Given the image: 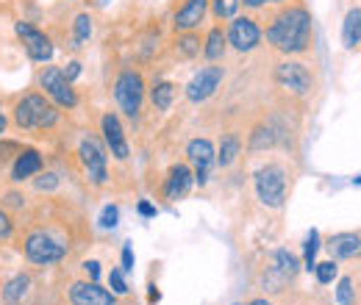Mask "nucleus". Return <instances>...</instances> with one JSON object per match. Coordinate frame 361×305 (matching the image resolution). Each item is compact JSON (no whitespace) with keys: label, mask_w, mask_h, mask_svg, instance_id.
Returning <instances> with one entry per match:
<instances>
[{"label":"nucleus","mask_w":361,"mask_h":305,"mask_svg":"<svg viewBox=\"0 0 361 305\" xmlns=\"http://www.w3.org/2000/svg\"><path fill=\"white\" fill-rule=\"evenodd\" d=\"M267 42L286 56L306 53L312 44V14L303 6L283 8L267 28Z\"/></svg>","instance_id":"nucleus-1"},{"label":"nucleus","mask_w":361,"mask_h":305,"mask_svg":"<svg viewBox=\"0 0 361 305\" xmlns=\"http://www.w3.org/2000/svg\"><path fill=\"white\" fill-rule=\"evenodd\" d=\"M59 120V106L39 92H28L14 106V125L20 131H45Z\"/></svg>","instance_id":"nucleus-2"},{"label":"nucleus","mask_w":361,"mask_h":305,"mask_svg":"<svg viewBox=\"0 0 361 305\" xmlns=\"http://www.w3.org/2000/svg\"><path fill=\"white\" fill-rule=\"evenodd\" d=\"M23 250H25V259L34 266H53V263L64 261V256H67V247L61 242H56L45 230L28 233Z\"/></svg>","instance_id":"nucleus-3"},{"label":"nucleus","mask_w":361,"mask_h":305,"mask_svg":"<svg viewBox=\"0 0 361 305\" xmlns=\"http://www.w3.org/2000/svg\"><path fill=\"white\" fill-rule=\"evenodd\" d=\"M256 194L267 208H281L286 203V173L278 164H267L256 173Z\"/></svg>","instance_id":"nucleus-4"},{"label":"nucleus","mask_w":361,"mask_h":305,"mask_svg":"<svg viewBox=\"0 0 361 305\" xmlns=\"http://www.w3.org/2000/svg\"><path fill=\"white\" fill-rule=\"evenodd\" d=\"M114 100L117 106L128 114V117H139L142 103H145V78L136 70H126L120 73L117 84H114Z\"/></svg>","instance_id":"nucleus-5"},{"label":"nucleus","mask_w":361,"mask_h":305,"mask_svg":"<svg viewBox=\"0 0 361 305\" xmlns=\"http://www.w3.org/2000/svg\"><path fill=\"white\" fill-rule=\"evenodd\" d=\"M39 87L45 89V94L59 108H75L78 106V94H75L73 84L64 78L61 67H45L39 73Z\"/></svg>","instance_id":"nucleus-6"},{"label":"nucleus","mask_w":361,"mask_h":305,"mask_svg":"<svg viewBox=\"0 0 361 305\" xmlns=\"http://www.w3.org/2000/svg\"><path fill=\"white\" fill-rule=\"evenodd\" d=\"M228 44L239 53H250L256 50L259 42H262V28L256 25V20L250 17H233L231 25H228Z\"/></svg>","instance_id":"nucleus-7"},{"label":"nucleus","mask_w":361,"mask_h":305,"mask_svg":"<svg viewBox=\"0 0 361 305\" xmlns=\"http://www.w3.org/2000/svg\"><path fill=\"white\" fill-rule=\"evenodd\" d=\"M275 81L283 89L300 94V97L312 92V73H309V67L300 64V61H281V64L275 67Z\"/></svg>","instance_id":"nucleus-8"},{"label":"nucleus","mask_w":361,"mask_h":305,"mask_svg":"<svg viewBox=\"0 0 361 305\" xmlns=\"http://www.w3.org/2000/svg\"><path fill=\"white\" fill-rule=\"evenodd\" d=\"M14 31H17V37L23 39V47H25V53H28L31 61L45 64V61L53 58V44H50V39H47L39 28H34V25H28V23H17Z\"/></svg>","instance_id":"nucleus-9"},{"label":"nucleus","mask_w":361,"mask_h":305,"mask_svg":"<svg viewBox=\"0 0 361 305\" xmlns=\"http://www.w3.org/2000/svg\"><path fill=\"white\" fill-rule=\"evenodd\" d=\"M223 78H226L223 67H217V64L203 67V70L189 81V87H186V97H189L192 103H203V100H209V97L217 92V87L223 84Z\"/></svg>","instance_id":"nucleus-10"},{"label":"nucleus","mask_w":361,"mask_h":305,"mask_svg":"<svg viewBox=\"0 0 361 305\" xmlns=\"http://www.w3.org/2000/svg\"><path fill=\"white\" fill-rule=\"evenodd\" d=\"M78 153H81V161H84V167H87L90 180L94 183V186H103L106 178H109V173H106V150L100 147V142L92 139V136H87V139L81 142Z\"/></svg>","instance_id":"nucleus-11"},{"label":"nucleus","mask_w":361,"mask_h":305,"mask_svg":"<svg viewBox=\"0 0 361 305\" xmlns=\"http://www.w3.org/2000/svg\"><path fill=\"white\" fill-rule=\"evenodd\" d=\"M70 303L73 305H114L117 294L103 289L97 280H78L70 286Z\"/></svg>","instance_id":"nucleus-12"},{"label":"nucleus","mask_w":361,"mask_h":305,"mask_svg":"<svg viewBox=\"0 0 361 305\" xmlns=\"http://www.w3.org/2000/svg\"><path fill=\"white\" fill-rule=\"evenodd\" d=\"M186 156H189V161L197 167L195 180H197L200 186H206V183H209V170H212V164L217 161V158H214V144H212L209 139H192V142L186 144Z\"/></svg>","instance_id":"nucleus-13"},{"label":"nucleus","mask_w":361,"mask_h":305,"mask_svg":"<svg viewBox=\"0 0 361 305\" xmlns=\"http://www.w3.org/2000/svg\"><path fill=\"white\" fill-rule=\"evenodd\" d=\"M100 125H103V139H106V147L111 150V156L117 161H126L131 156V150H128V142H126V131H123L120 117L117 114H106Z\"/></svg>","instance_id":"nucleus-14"},{"label":"nucleus","mask_w":361,"mask_h":305,"mask_svg":"<svg viewBox=\"0 0 361 305\" xmlns=\"http://www.w3.org/2000/svg\"><path fill=\"white\" fill-rule=\"evenodd\" d=\"M206 11H209V0H183V6H180L178 11H176V17H173L176 31H180V34L195 31L203 23Z\"/></svg>","instance_id":"nucleus-15"},{"label":"nucleus","mask_w":361,"mask_h":305,"mask_svg":"<svg viewBox=\"0 0 361 305\" xmlns=\"http://www.w3.org/2000/svg\"><path fill=\"white\" fill-rule=\"evenodd\" d=\"M39 173H42V156H39V150H34V147L20 150L17 158H14V167H11V180L23 183V180H28V178H34V175Z\"/></svg>","instance_id":"nucleus-16"},{"label":"nucleus","mask_w":361,"mask_h":305,"mask_svg":"<svg viewBox=\"0 0 361 305\" xmlns=\"http://www.w3.org/2000/svg\"><path fill=\"white\" fill-rule=\"evenodd\" d=\"M192 180H195L192 170H189L186 164H176V167L167 173V183H164V197H167V200H180V197H186V192H189Z\"/></svg>","instance_id":"nucleus-17"},{"label":"nucleus","mask_w":361,"mask_h":305,"mask_svg":"<svg viewBox=\"0 0 361 305\" xmlns=\"http://www.w3.org/2000/svg\"><path fill=\"white\" fill-rule=\"evenodd\" d=\"M328 253L334 259H359L361 256V236L359 233H336L328 239Z\"/></svg>","instance_id":"nucleus-18"},{"label":"nucleus","mask_w":361,"mask_h":305,"mask_svg":"<svg viewBox=\"0 0 361 305\" xmlns=\"http://www.w3.org/2000/svg\"><path fill=\"white\" fill-rule=\"evenodd\" d=\"M28 289H31V278L28 275H14L6 286H3V303L6 305H23L25 300V294H28Z\"/></svg>","instance_id":"nucleus-19"},{"label":"nucleus","mask_w":361,"mask_h":305,"mask_svg":"<svg viewBox=\"0 0 361 305\" xmlns=\"http://www.w3.org/2000/svg\"><path fill=\"white\" fill-rule=\"evenodd\" d=\"M342 44L348 50H356L361 44V8H350L342 23Z\"/></svg>","instance_id":"nucleus-20"},{"label":"nucleus","mask_w":361,"mask_h":305,"mask_svg":"<svg viewBox=\"0 0 361 305\" xmlns=\"http://www.w3.org/2000/svg\"><path fill=\"white\" fill-rule=\"evenodd\" d=\"M226 44H228L226 31L217 25V28L209 31V37H206V42H203V56H206L209 61H220V58L226 56Z\"/></svg>","instance_id":"nucleus-21"},{"label":"nucleus","mask_w":361,"mask_h":305,"mask_svg":"<svg viewBox=\"0 0 361 305\" xmlns=\"http://www.w3.org/2000/svg\"><path fill=\"white\" fill-rule=\"evenodd\" d=\"M239 150H242L239 136H236V133H226V136H223V142H220V156H217L220 167H231V164L236 161Z\"/></svg>","instance_id":"nucleus-22"},{"label":"nucleus","mask_w":361,"mask_h":305,"mask_svg":"<svg viewBox=\"0 0 361 305\" xmlns=\"http://www.w3.org/2000/svg\"><path fill=\"white\" fill-rule=\"evenodd\" d=\"M150 100H153V106L159 108V111H170V106H173V100H176V87L173 84H156L153 92H150Z\"/></svg>","instance_id":"nucleus-23"},{"label":"nucleus","mask_w":361,"mask_h":305,"mask_svg":"<svg viewBox=\"0 0 361 305\" xmlns=\"http://www.w3.org/2000/svg\"><path fill=\"white\" fill-rule=\"evenodd\" d=\"M270 261L275 263V266H278V269H281V272H283L289 280L298 275V266H300V263H298V259H295L292 253H286V250H275V253L270 256Z\"/></svg>","instance_id":"nucleus-24"},{"label":"nucleus","mask_w":361,"mask_h":305,"mask_svg":"<svg viewBox=\"0 0 361 305\" xmlns=\"http://www.w3.org/2000/svg\"><path fill=\"white\" fill-rule=\"evenodd\" d=\"M272 144H275V133H272L270 125H259L256 131L250 133V142H247L250 150H267Z\"/></svg>","instance_id":"nucleus-25"},{"label":"nucleus","mask_w":361,"mask_h":305,"mask_svg":"<svg viewBox=\"0 0 361 305\" xmlns=\"http://www.w3.org/2000/svg\"><path fill=\"white\" fill-rule=\"evenodd\" d=\"M176 44H178L180 58H192V56H197V53H200V37H197V34H192V31H186Z\"/></svg>","instance_id":"nucleus-26"},{"label":"nucleus","mask_w":361,"mask_h":305,"mask_svg":"<svg viewBox=\"0 0 361 305\" xmlns=\"http://www.w3.org/2000/svg\"><path fill=\"white\" fill-rule=\"evenodd\" d=\"M73 28H75V44L73 47H81V42H87L92 37V17L90 14H78Z\"/></svg>","instance_id":"nucleus-27"},{"label":"nucleus","mask_w":361,"mask_h":305,"mask_svg":"<svg viewBox=\"0 0 361 305\" xmlns=\"http://www.w3.org/2000/svg\"><path fill=\"white\" fill-rule=\"evenodd\" d=\"M336 300H339V305L356 303V289H353V280H350V278H342V280H339V286H336Z\"/></svg>","instance_id":"nucleus-28"},{"label":"nucleus","mask_w":361,"mask_h":305,"mask_svg":"<svg viewBox=\"0 0 361 305\" xmlns=\"http://www.w3.org/2000/svg\"><path fill=\"white\" fill-rule=\"evenodd\" d=\"M317 250H319V233L312 230V233H309V239H306V253H303V259H306V269H314L317 266Z\"/></svg>","instance_id":"nucleus-29"},{"label":"nucleus","mask_w":361,"mask_h":305,"mask_svg":"<svg viewBox=\"0 0 361 305\" xmlns=\"http://www.w3.org/2000/svg\"><path fill=\"white\" fill-rule=\"evenodd\" d=\"M212 8H214V14L220 20H231L236 14V8H239V0H212Z\"/></svg>","instance_id":"nucleus-30"},{"label":"nucleus","mask_w":361,"mask_h":305,"mask_svg":"<svg viewBox=\"0 0 361 305\" xmlns=\"http://www.w3.org/2000/svg\"><path fill=\"white\" fill-rule=\"evenodd\" d=\"M109 286L111 292L120 297V294H128V283H126V272L123 269H111L109 272Z\"/></svg>","instance_id":"nucleus-31"},{"label":"nucleus","mask_w":361,"mask_h":305,"mask_svg":"<svg viewBox=\"0 0 361 305\" xmlns=\"http://www.w3.org/2000/svg\"><path fill=\"white\" fill-rule=\"evenodd\" d=\"M314 272H317V280L319 283H334V278H336V263L334 261H322V263H317L314 266Z\"/></svg>","instance_id":"nucleus-32"},{"label":"nucleus","mask_w":361,"mask_h":305,"mask_svg":"<svg viewBox=\"0 0 361 305\" xmlns=\"http://www.w3.org/2000/svg\"><path fill=\"white\" fill-rule=\"evenodd\" d=\"M117 222H120V208L117 206H106L103 208V214H100V228H117Z\"/></svg>","instance_id":"nucleus-33"},{"label":"nucleus","mask_w":361,"mask_h":305,"mask_svg":"<svg viewBox=\"0 0 361 305\" xmlns=\"http://www.w3.org/2000/svg\"><path fill=\"white\" fill-rule=\"evenodd\" d=\"M34 186H37V192H53V189L59 186V175H56V173L39 175V178L34 180Z\"/></svg>","instance_id":"nucleus-34"},{"label":"nucleus","mask_w":361,"mask_h":305,"mask_svg":"<svg viewBox=\"0 0 361 305\" xmlns=\"http://www.w3.org/2000/svg\"><path fill=\"white\" fill-rule=\"evenodd\" d=\"M11 230H14L11 219H8V214L0 208V239H8V236H11Z\"/></svg>","instance_id":"nucleus-35"},{"label":"nucleus","mask_w":361,"mask_h":305,"mask_svg":"<svg viewBox=\"0 0 361 305\" xmlns=\"http://www.w3.org/2000/svg\"><path fill=\"white\" fill-rule=\"evenodd\" d=\"M123 272H134V250H131V244L123 247Z\"/></svg>","instance_id":"nucleus-36"},{"label":"nucleus","mask_w":361,"mask_h":305,"mask_svg":"<svg viewBox=\"0 0 361 305\" xmlns=\"http://www.w3.org/2000/svg\"><path fill=\"white\" fill-rule=\"evenodd\" d=\"M61 73H64V78L73 84V81L81 75V64H78V61H70V64H67V70H61Z\"/></svg>","instance_id":"nucleus-37"},{"label":"nucleus","mask_w":361,"mask_h":305,"mask_svg":"<svg viewBox=\"0 0 361 305\" xmlns=\"http://www.w3.org/2000/svg\"><path fill=\"white\" fill-rule=\"evenodd\" d=\"M84 269H87L90 280H97V278H100V263H97V261H87V263H84Z\"/></svg>","instance_id":"nucleus-38"},{"label":"nucleus","mask_w":361,"mask_h":305,"mask_svg":"<svg viewBox=\"0 0 361 305\" xmlns=\"http://www.w3.org/2000/svg\"><path fill=\"white\" fill-rule=\"evenodd\" d=\"M139 214H142V217H156V208H153L147 200H142V203H139Z\"/></svg>","instance_id":"nucleus-39"},{"label":"nucleus","mask_w":361,"mask_h":305,"mask_svg":"<svg viewBox=\"0 0 361 305\" xmlns=\"http://www.w3.org/2000/svg\"><path fill=\"white\" fill-rule=\"evenodd\" d=\"M239 6H245V8H262V6H267V0H239Z\"/></svg>","instance_id":"nucleus-40"},{"label":"nucleus","mask_w":361,"mask_h":305,"mask_svg":"<svg viewBox=\"0 0 361 305\" xmlns=\"http://www.w3.org/2000/svg\"><path fill=\"white\" fill-rule=\"evenodd\" d=\"M159 297H161V294L156 292V286H150V297H147V300H150V303H159Z\"/></svg>","instance_id":"nucleus-41"},{"label":"nucleus","mask_w":361,"mask_h":305,"mask_svg":"<svg viewBox=\"0 0 361 305\" xmlns=\"http://www.w3.org/2000/svg\"><path fill=\"white\" fill-rule=\"evenodd\" d=\"M6 131V114H3V103H0V136Z\"/></svg>","instance_id":"nucleus-42"},{"label":"nucleus","mask_w":361,"mask_h":305,"mask_svg":"<svg viewBox=\"0 0 361 305\" xmlns=\"http://www.w3.org/2000/svg\"><path fill=\"white\" fill-rule=\"evenodd\" d=\"M247 305H272L270 300H250Z\"/></svg>","instance_id":"nucleus-43"},{"label":"nucleus","mask_w":361,"mask_h":305,"mask_svg":"<svg viewBox=\"0 0 361 305\" xmlns=\"http://www.w3.org/2000/svg\"><path fill=\"white\" fill-rule=\"evenodd\" d=\"M267 3H289V0H267Z\"/></svg>","instance_id":"nucleus-44"},{"label":"nucleus","mask_w":361,"mask_h":305,"mask_svg":"<svg viewBox=\"0 0 361 305\" xmlns=\"http://www.w3.org/2000/svg\"><path fill=\"white\" fill-rule=\"evenodd\" d=\"M353 183H361V175H359V178H356V180H353Z\"/></svg>","instance_id":"nucleus-45"}]
</instances>
